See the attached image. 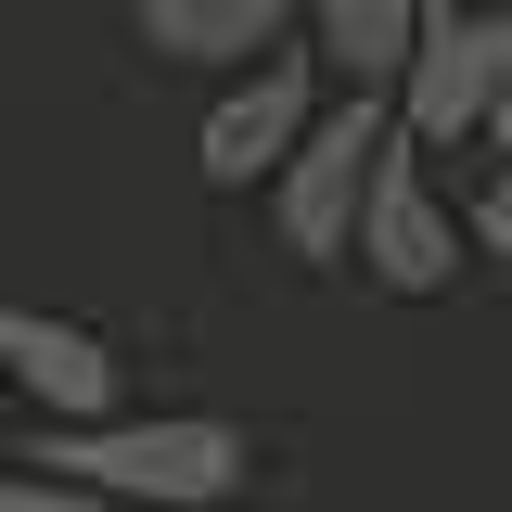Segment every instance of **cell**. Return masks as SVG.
Instances as JSON below:
<instances>
[{"label":"cell","instance_id":"obj_1","mask_svg":"<svg viewBox=\"0 0 512 512\" xmlns=\"http://www.w3.org/2000/svg\"><path fill=\"white\" fill-rule=\"evenodd\" d=\"M26 461L116 512H231L256 436L218 410H103V423H26Z\"/></svg>","mask_w":512,"mask_h":512},{"label":"cell","instance_id":"obj_2","mask_svg":"<svg viewBox=\"0 0 512 512\" xmlns=\"http://www.w3.org/2000/svg\"><path fill=\"white\" fill-rule=\"evenodd\" d=\"M512 116V13H461V0H423L410 52L384 77V128L410 154H487Z\"/></svg>","mask_w":512,"mask_h":512},{"label":"cell","instance_id":"obj_3","mask_svg":"<svg viewBox=\"0 0 512 512\" xmlns=\"http://www.w3.org/2000/svg\"><path fill=\"white\" fill-rule=\"evenodd\" d=\"M372 141H384V90H320V116L295 128V154L256 180L295 269H346V218H359V180H372Z\"/></svg>","mask_w":512,"mask_h":512},{"label":"cell","instance_id":"obj_4","mask_svg":"<svg viewBox=\"0 0 512 512\" xmlns=\"http://www.w3.org/2000/svg\"><path fill=\"white\" fill-rule=\"evenodd\" d=\"M346 269L384 282V295H448L474 244H461V205L436 192V154H410L397 128L372 141V180H359V218H346Z\"/></svg>","mask_w":512,"mask_h":512},{"label":"cell","instance_id":"obj_5","mask_svg":"<svg viewBox=\"0 0 512 512\" xmlns=\"http://www.w3.org/2000/svg\"><path fill=\"white\" fill-rule=\"evenodd\" d=\"M320 90H333V77H320L295 39H282V52H256V64H231V77H218V103H205V128H192L205 192H256L282 154H295V128L320 116Z\"/></svg>","mask_w":512,"mask_h":512},{"label":"cell","instance_id":"obj_6","mask_svg":"<svg viewBox=\"0 0 512 512\" xmlns=\"http://www.w3.org/2000/svg\"><path fill=\"white\" fill-rule=\"evenodd\" d=\"M0 397H13L26 423H103V410H128V359L90 320L0 295Z\"/></svg>","mask_w":512,"mask_h":512},{"label":"cell","instance_id":"obj_7","mask_svg":"<svg viewBox=\"0 0 512 512\" xmlns=\"http://www.w3.org/2000/svg\"><path fill=\"white\" fill-rule=\"evenodd\" d=\"M128 26H141V52L231 77V64H256V52L295 39V0H128Z\"/></svg>","mask_w":512,"mask_h":512},{"label":"cell","instance_id":"obj_8","mask_svg":"<svg viewBox=\"0 0 512 512\" xmlns=\"http://www.w3.org/2000/svg\"><path fill=\"white\" fill-rule=\"evenodd\" d=\"M423 0H295V52L333 77V90H384L397 52H410Z\"/></svg>","mask_w":512,"mask_h":512},{"label":"cell","instance_id":"obj_9","mask_svg":"<svg viewBox=\"0 0 512 512\" xmlns=\"http://www.w3.org/2000/svg\"><path fill=\"white\" fill-rule=\"evenodd\" d=\"M0 512H116V500L64 487V474H39V461H0Z\"/></svg>","mask_w":512,"mask_h":512},{"label":"cell","instance_id":"obj_10","mask_svg":"<svg viewBox=\"0 0 512 512\" xmlns=\"http://www.w3.org/2000/svg\"><path fill=\"white\" fill-rule=\"evenodd\" d=\"M461 13H512V0H461Z\"/></svg>","mask_w":512,"mask_h":512},{"label":"cell","instance_id":"obj_11","mask_svg":"<svg viewBox=\"0 0 512 512\" xmlns=\"http://www.w3.org/2000/svg\"><path fill=\"white\" fill-rule=\"evenodd\" d=\"M0 436H13V397H0Z\"/></svg>","mask_w":512,"mask_h":512},{"label":"cell","instance_id":"obj_12","mask_svg":"<svg viewBox=\"0 0 512 512\" xmlns=\"http://www.w3.org/2000/svg\"><path fill=\"white\" fill-rule=\"evenodd\" d=\"M436 512H448V500H436Z\"/></svg>","mask_w":512,"mask_h":512}]
</instances>
